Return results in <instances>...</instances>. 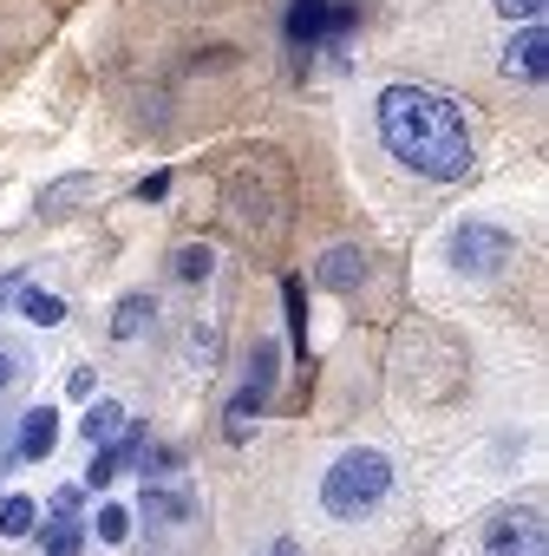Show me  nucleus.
Here are the masks:
<instances>
[{"label": "nucleus", "mask_w": 549, "mask_h": 556, "mask_svg": "<svg viewBox=\"0 0 549 556\" xmlns=\"http://www.w3.org/2000/svg\"><path fill=\"white\" fill-rule=\"evenodd\" d=\"M373 118H380L386 157L406 164L425 184H458L471 170V157H477L464 112L445 92H432V86H386L380 105H373Z\"/></svg>", "instance_id": "obj_1"}, {"label": "nucleus", "mask_w": 549, "mask_h": 556, "mask_svg": "<svg viewBox=\"0 0 549 556\" xmlns=\"http://www.w3.org/2000/svg\"><path fill=\"white\" fill-rule=\"evenodd\" d=\"M386 491H393V458L373 452V445L341 452V458L328 465V478H321V504H328V517H341V523H360L367 510H380Z\"/></svg>", "instance_id": "obj_2"}, {"label": "nucleus", "mask_w": 549, "mask_h": 556, "mask_svg": "<svg viewBox=\"0 0 549 556\" xmlns=\"http://www.w3.org/2000/svg\"><path fill=\"white\" fill-rule=\"evenodd\" d=\"M360 27V8L354 0H289V14H282V34H289V47H347V34Z\"/></svg>", "instance_id": "obj_3"}, {"label": "nucleus", "mask_w": 549, "mask_h": 556, "mask_svg": "<svg viewBox=\"0 0 549 556\" xmlns=\"http://www.w3.org/2000/svg\"><path fill=\"white\" fill-rule=\"evenodd\" d=\"M516 262V236L497 229V223H458L451 229V268L471 275V282H490V275H503Z\"/></svg>", "instance_id": "obj_4"}, {"label": "nucleus", "mask_w": 549, "mask_h": 556, "mask_svg": "<svg viewBox=\"0 0 549 556\" xmlns=\"http://www.w3.org/2000/svg\"><path fill=\"white\" fill-rule=\"evenodd\" d=\"M484 556H549V530L536 510H497L484 523Z\"/></svg>", "instance_id": "obj_5"}, {"label": "nucleus", "mask_w": 549, "mask_h": 556, "mask_svg": "<svg viewBox=\"0 0 549 556\" xmlns=\"http://www.w3.org/2000/svg\"><path fill=\"white\" fill-rule=\"evenodd\" d=\"M503 73H510V79H529V86H542V73H549V40H542V27H523V34H510V47H503Z\"/></svg>", "instance_id": "obj_6"}, {"label": "nucleus", "mask_w": 549, "mask_h": 556, "mask_svg": "<svg viewBox=\"0 0 549 556\" xmlns=\"http://www.w3.org/2000/svg\"><path fill=\"white\" fill-rule=\"evenodd\" d=\"M315 282H321V289H341V295L360 289V282H367V255H360L354 242H334V249L315 262Z\"/></svg>", "instance_id": "obj_7"}, {"label": "nucleus", "mask_w": 549, "mask_h": 556, "mask_svg": "<svg viewBox=\"0 0 549 556\" xmlns=\"http://www.w3.org/2000/svg\"><path fill=\"white\" fill-rule=\"evenodd\" d=\"M53 445H60V413H53V406H34V413L21 419V439H14V458H27V465H40V458H53Z\"/></svg>", "instance_id": "obj_8"}, {"label": "nucleus", "mask_w": 549, "mask_h": 556, "mask_svg": "<svg viewBox=\"0 0 549 556\" xmlns=\"http://www.w3.org/2000/svg\"><path fill=\"white\" fill-rule=\"evenodd\" d=\"M274 367H282V348H274V341H255V361H248V380H242V406H268V393H274Z\"/></svg>", "instance_id": "obj_9"}, {"label": "nucleus", "mask_w": 549, "mask_h": 556, "mask_svg": "<svg viewBox=\"0 0 549 556\" xmlns=\"http://www.w3.org/2000/svg\"><path fill=\"white\" fill-rule=\"evenodd\" d=\"M138 510H144V523H183L190 517V491H177V478H151Z\"/></svg>", "instance_id": "obj_10"}, {"label": "nucleus", "mask_w": 549, "mask_h": 556, "mask_svg": "<svg viewBox=\"0 0 549 556\" xmlns=\"http://www.w3.org/2000/svg\"><path fill=\"white\" fill-rule=\"evenodd\" d=\"M157 321V295H144V289H131L118 308H112V341H138L144 328Z\"/></svg>", "instance_id": "obj_11"}, {"label": "nucleus", "mask_w": 549, "mask_h": 556, "mask_svg": "<svg viewBox=\"0 0 549 556\" xmlns=\"http://www.w3.org/2000/svg\"><path fill=\"white\" fill-rule=\"evenodd\" d=\"M79 432L92 439V452L118 445V432H125V406H118V400H92V406H86V426H79Z\"/></svg>", "instance_id": "obj_12"}, {"label": "nucleus", "mask_w": 549, "mask_h": 556, "mask_svg": "<svg viewBox=\"0 0 549 556\" xmlns=\"http://www.w3.org/2000/svg\"><path fill=\"white\" fill-rule=\"evenodd\" d=\"M86 197H99V177H60L53 190H40V216H60V210H73Z\"/></svg>", "instance_id": "obj_13"}, {"label": "nucleus", "mask_w": 549, "mask_h": 556, "mask_svg": "<svg viewBox=\"0 0 549 556\" xmlns=\"http://www.w3.org/2000/svg\"><path fill=\"white\" fill-rule=\"evenodd\" d=\"M282 315H289V334H295V354L308 361V289L295 282V275H289V282H282Z\"/></svg>", "instance_id": "obj_14"}, {"label": "nucleus", "mask_w": 549, "mask_h": 556, "mask_svg": "<svg viewBox=\"0 0 549 556\" xmlns=\"http://www.w3.org/2000/svg\"><path fill=\"white\" fill-rule=\"evenodd\" d=\"M34 523H40V504L34 497H0V536H34Z\"/></svg>", "instance_id": "obj_15"}, {"label": "nucleus", "mask_w": 549, "mask_h": 556, "mask_svg": "<svg viewBox=\"0 0 549 556\" xmlns=\"http://www.w3.org/2000/svg\"><path fill=\"white\" fill-rule=\"evenodd\" d=\"M209 268H216L209 242H183V249L170 255V275H177V282H209Z\"/></svg>", "instance_id": "obj_16"}, {"label": "nucleus", "mask_w": 549, "mask_h": 556, "mask_svg": "<svg viewBox=\"0 0 549 556\" xmlns=\"http://www.w3.org/2000/svg\"><path fill=\"white\" fill-rule=\"evenodd\" d=\"M21 308H27V321H40V328H60V321H66V302L47 295V289H21Z\"/></svg>", "instance_id": "obj_17"}, {"label": "nucleus", "mask_w": 549, "mask_h": 556, "mask_svg": "<svg viewBox=\"0 0 549 556\" xmlns=\"http://www.w3.org/2000/svg\"><path fill=\"white\" fill-rule=\"evenodd\" d=\"M131 536V510L125 504H105L99 510V543H125Z\"/></svg>", "instance_id": "obj_18"}, {"label": "nucleus", "mask_w": 549, "mask_h": 556, "mask_svg": "<svg viewBox=\"0 0 549 556\" xmlns=\"http://www.w3.org/2000/svg\"><path fill=\"white\" fill-rule=\"evenodd\" d=\"M79 549H86V530H79V523H53L47 556H79Z\"/></svg>", "instance_id": "obj_19"}, {"label": "nucleus", "mask_w": 549, "mask_h": 556, "mask_svg": "<svg viewBox=\"0 0 549 556\" xmlns=\"http://www.w3.org/2000/svg\"><path fill=\"white\" fill-rule=\"evenodd\" d=\"M542 8H549V0H497V14H503V21H523V27H536Z\"/></svg>", "instance_id": "obj_20"}, {"label": "nucleus", "mask_w": 549, "mask_h": 556, "mask_svg": "<svg viewBox=\"0 0 549 556\" xmlns=\"http://www.w3.org/2000/svg\"><path fill=\"white\" fill-rule=\"evenodd\" d=\"M112 471H118V465H112V452H92V465H86V491H105V484H112Z\"/></svg>", "instance_id": "obj_21"}, {"label": "nucleus", "mask_w": 549, "mask_h": 556, "mask_svg": "<svg viewBox=\"0 0 549 556\" xmlns=\"http://www.w3.org/2000/svg\"><path fill=\"white\" fill-rule=\"evenodd\" d=\"M79 497H86V491H60V497H53V523H79Z\"/></svg>", "instance_id": "obj_22"}, {"label": "nucleus", "mask_w": 549, "mask_h": 556, "mask_svg": "<svg viewBox=\"0 0 549 556\" xmlns=\"http://www.w3.org/2000/svg\"><path fill=\"white\" fill-rule=\"evenodd\" d=\"M92 387H99L92 367H73V374H66V393H73V400H92Z\"/></svg>", "instance_id": "obj_23"}, {"label": "nucleus", "mask_w": 549, "mask_h": 556, "mask_svg": "<svg viewBox=\"0 0 549 556\" xmlns=\"http://www.w3.org/2000/svg\"><path fill=\"white\" fill-rule=\"evenodd\" d=\"M21 367H27V361H21V348H0V387H14V380H21Z\"/></svg>", "instance_id": "obj_24"}, {"label": "nucleus", "mask_w": 549, "mask_h": 556, "mask_svg": "<svg viewBox=\"0 0 549 556\" xmlns=\"http://www.w3.org/2000/svg\"><path fill=\"white\" fill-rule=\"evenodd\" d=\"M164 190H170V170H151V177H144V184H138V197H144V203H157V197H164Z\"/></svg>", "instance_id": "obj_25"}, {"label": "nucleus", "mask_w": 549, "mask_h": 556, "mask_svg": "<svg viewBox=\"0 0 549 556\" xmlns=\"http://www.w3.org/2000/svg\"><path fill=\"white\" fill-rule=\"evenodd\" d=\"M21 289H27V275H21V268H8V275H0V308H8Z\"/></svg>", "instance_id": "obj_26"}, {"label": "nucleus", "mask_w": 549, "mask_h": 556, "mask_svg": "<svg viewBox=\"0 0 549 556\" xmlns=\"http://www.w3.org/2000/svg\"><path fill=\"white\" fill-rule=\"evenodd\" d=\"M268 556H302V543H295V536H274V543H268Z\"/></svg>", "instance_id": "obj_27"}, {"label": "nucleus", "mask_w": 549, "mask_h": 556, "mask_svg": "<svg viewBox=\"0 0 549 556\" xmlns=\"http://www.w3.org/2000/svg\"><path fill=\"white\" fill-rule=\"evenodd\" d=\"M8 465H14V445H0V471H8Z\"/></svg>", "instance_id": "obj_28"}]
</instances>
